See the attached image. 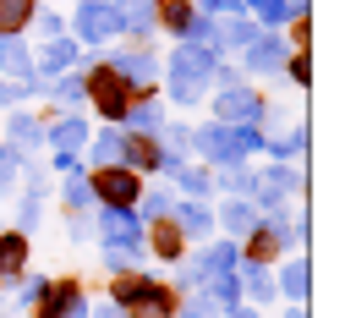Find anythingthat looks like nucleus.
<instances>
[{
    "instance_id": "f03ea898",
    "label": "nucleus",
    "mask_w": 356,
    "mask_h": 318,
    "mask_svg": "<svg viewBox=\"0 0 356 318\" xmlns=\"http://www.w3.org/2000/svg\"><path fill=\"white\" fill-rule=\"evenodd\" d=\"M88 88H93L99 110H104L110 121H121V116H127V104H132V83H127L115 66H99V72L88 77Z\"/></svg>"
},
{
    "instance_id": "0eeeda50",
    "label": "nucleus",
    "mask_w": 356,
    "mask_h": 318,
    "mask_svg": "<svg viewBox=\"0 0 356 318\" xmlns=\"http://www.w3.org/2000/svg\"><path fill=\"white\" fill-rule=\"evenodd\" d=\"M159 17H165L170 28H186V22H192V11H186V0H159Z\"/></svg>"
},
{
    "instance_id": "423d86ee",
    "label": "nucleus",
    "mask_w": 356,
    "mask_h": 318,
    "mask_svg": "<svg viewBox=\"0 0 356 318\" xmlns=\"http://www.w3.org/2000/svg\"><path fill=\"white\" fill-rule=\"evenodd\" d=\"M28 0H0V33H17V28H28Z\"/></svg>"
},
{
    "instance_id": "f257e3e1",
    "label": "nucleus",
    "mask_w": 356,
    "mask_h": 318,
    "mask_svg": "<svg viewBox=\"0 0 356 318\" xmlns=\"http://www.w3.org/2000/svg\"><path fill=\"white\" fill-rule=\"evenodd\" d=\"M115 302H127L137 318H170V291H159L143 274H121L115 280Z\"/></svg>"
},
{
    "instance_id": "6e6552de",
    "label": "nucleus",
    "mask_w": 356,
    "mask_h": 318,
    "mask_svg": "<svg viewBox=\"0 0 356 318\" xmlns=\"http://www.w3.org/2000/svg\"><path fill=\"white\" fill-rule=\"evenodd\" d=\"M154 247H159V253H176V247H181V230L176 225H154Z\"/></svg>"
},
{
    "instance_id": "39448f33",
    "label": "nucleus",
    "mask_w": 356,
    "mask_h": 318,
    "mask_svg": "<svg viewBox=\"0 0 356 318\" xmlns=\"http://www.w3.org/2000/svg\"><path fill=\"white\" fill-rule=\"evenodd\" d=\"M28 258V241L22 236H0V274H17Z\"/></svg>"
},
{
    "instance_id": "1a4fd4ad",
    "label": "nucleus",
    "mask_w": 356,
    "mask_h": 318,
    "mask_svg": "<svg viewBox=\"0 0 356 318\" xmlns=\"http://www.w3.org/2000/svg\"><path fill=\"white\" fill-rule=\"evenodd\" d=\"M132 159H137V165H154V159H159V148H154L148 137H137V143H132Z\"/></svg>"
},
{
    "instance_id": "7ed1b4c3",
    "label": "nucleus",
    "mask_w": 356,
    "mask_h": 318,
    "mask_svg": "<svg viewBox=\"0 0 356 318\" xmlns=\"http://www.w3.org/2000/svg\"><path fill=\"white\" fill-rule=\"evenodd\" d=\"M93 192H99L104 203L121 209V203H132V198H137V176H132V170H110V165H104V170L93 176Z\"/></svg>"
},
{
    "instance_id": "20e7f679",
    "label": "nucleus",
    "mask_w": 356,
    "mask_h": 318,
    "mask_svg": "<svg viewBox=\"0 0 356 318\" xmlns=\"http://www.w3.org/2000/svg\"><path fill=\"white\" fill-rule=\"evenodd\" d=\"M39 302H44L49 318H83V313H77V285H66V280L44 285V291H39Z\"/></svg>"
}]
</instances>
